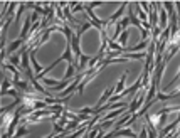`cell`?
Instances as JSON below:
<instances>
[{
	"instance_id": "1",
	"label": "cell",
	"mask_w": 180,
	"mask_h": 138,
	"mask_svg": "<svg viewBox=\"0 0 180 138\" xmlns=\"http://www.w3.org/2000/svg\"><path fill=\"white\" fill-rule=\"evenodd\" d=\"M125 7H126V2H123V3H121V7L118 9V12H116L113 17H109V24H113V22H115V20L119 17V15H121V13H123V10H125Z\"/></svg>"
},
{
	"instance_id": "2",
	"label": "cell",
	"mask_w": 180,
	"mask_h": 138,
	"mask_svg": "<svg viewBox=\"0 0 180 138\" xmlns=\"http://www.w3.org/2000/svg\"><path fill=\"white\" fill-rule=\"evenodd\" d=\"M125 79H126V76L123 74V76H121V79H119V83H118V86H116V89H115V94H113V96H118V94L123 91V84H125Z\"/></svg>"
},
{
	"instance_id": "3",
	"label": "cell",
	"mask_w": 180,
	"mask_h": 138,
	"mask_svg": "<svg viewBox=\"0 0 180 138\" xmlns=\"http://www.w3.org/2000/svg\"><path fill=\"white\" fill-rule=\"evenodd\" d=\"M22 42H24V40H22V39H17V40H15V42H12V46H10V47H9V52H14V50H15V49H17V47H19V46H20V44H22Z\"/></svg>"
},
{
	"instance_id": "4",
	"label": "cell",
	"mask_w": 180,
	"mask_h": 138,
	"mask_svg": "<svg viewBox=\"0 0 180 138\" xmlns=\"http://www.w3.org/2000/svg\"><path fill=\"white\" fill-rule=\"evenodd\" d=\"M119 25H121V29H126V30H128V25H130V17H123V20L119 22Z\"/></svg>"
},
{
	"instance_id": "5",
	"label": "cell",
	"mask_w": 180,
	"mask_h": 138,
	"mask_svg": "<svg viewBox=\"0 0 180 138\" xmlns=\"http://www.w3.org/2000/svg\"><path fill=\"white\" fill-rule=\"evenodd\" d=\"M126 39H128V30H123L121 39H119V42H121V47H126V46H125V44H126Z\"/></svg>"
}]
</instances>
